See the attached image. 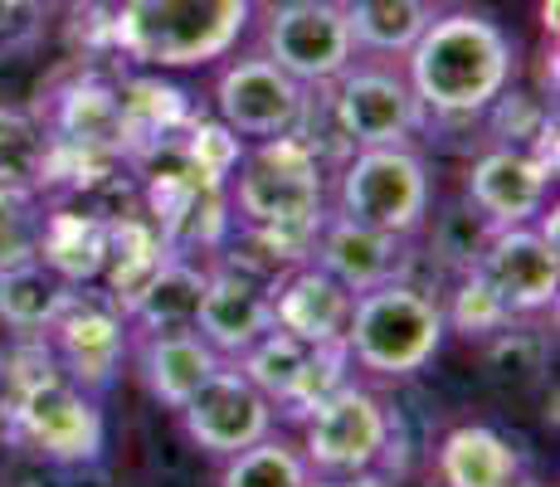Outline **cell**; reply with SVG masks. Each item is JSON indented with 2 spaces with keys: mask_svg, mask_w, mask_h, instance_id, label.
Listing matches in <instances>:
<instances>
[{
  "mask_svg": "<svg viewBox=\"0 0 560 487\" xmlns=\"http://www.w3.org/2000/svg\"><path fill=\"white\" fill-rule=\"evenodd\" d=\"M405 79L434 123H478L516 79V39L482 10H448L405 54Z\"/></svg>",
  "mask_w": 560,
  "mask_h": 487,
  "instance_id": "1",
  "label": "cell"
},
{
  "mask_svg": "<svg viewBox=\"0 0 560 487\" xmlns=\"http://www.w3.org/2000/svg\"><path fill=\"white\" fill-rule=\"evenodd\" d=\"M254 0H117L113 54L132 69H200L244 39Z\"/></svg>",
  "mask_w": 560,
  "mask_h": 487,
  "instance_id": "2",
  "label": "cell"
},
{
  "mask_svg": "<svg viewBox=\"0 0 560 487\" xmlns=\"http://www.w3.org/2000/svg\"><path fill=\"white\" fill-rule=\"evenodd\" d=\"M444 337L448 327L434 292L415 288L409 278H390L381 288L357 292L341 346L357 371L381 375V381H405L434 361Z\"/></svg>",
  "mask_w": 560,
  "mask_h": 487,
  "instance_id": "3",
  "label": "cell"
},
{
  "mask_svg": "<svg viewBox=\"0 0 560 487\" xmlns=\"http://www.w3.org/2000/svg\"><path fill=\"white\" fill-rule=\"evenodd\" d=\"M337 214L371 230H385L395 240H415L429 224V205H434V181L429 166L409 142L395 147H357L337 166Z\"/></svg>",
  "mask_w": 560,
  "mask_h": 487,
  "instance_id": "4",
  "label": "cell"
},
{
  "mask_svg": "<svg viewBox=\"0 0 560 487\" xmlns=\"http://www.w3.org/2000/svg\"><path fill=\"white\" fill-rule=\"evenodd\" d=\"M10 434H15V443H25L30 453H39L45 463L79 468V463L103 459L107 419L98 399L59 371L10 395Z\"/></svg>",
  "mask_w": 560,
  "mask_h": 487,
  "instance_id": "5",
  "label": "cell"
},
{
  "mask_svg": "<svg viewBox=\"0 0 560 487\" xmlns=\"http://www.w3.org/2000/svg\"><path fill=\"white\" fill-rule=\"evenodd\" d=\"M264 59L317 89L357 63V39L337 0H273L264 10Z\"/></svg>",
  "mask_w": 560,
  "mask_h": 487,
  "instance_id": "6",
  "label": "cell"
},
{
  "mask_svg": "<svg viewBox=\"0 0 560 487\" xmlns=\"http://www.w3.org/2000/svg\"><path fill=\"white\" fill-rule=\"evenodd\" d=\"M395 419L365 385L347 381L312 415H303V459L312 473H361L390 453Z\"/></svg>",
  "mask_w": 560,
  "mask_h": 487,
  "instance_id": "7",
  "label": "cell"
},
{
  "mask_svg": "<svg viewBox=\"0 0 560 487\" xmlns=\"http://www.w3.org/2000/svg\"><path fill=\"white\" fill-rule=\"evenodd\" d=\"M327 107L351 147L409 142L429 123V113L419 107L409 79L385 69V63H351L347 73H337L327 83Z\"/></svg>",
  "mask_w": 560,
  "mask_h": 487,
  "instance_id": "8",
  "label": "cell"
},
{
  "mask_svg": "<svg viewBox=\"0 0 560 487\" xmlns=\"http://www.w3.org/2000/svg\"><path fill=\"white\" fill-rule=\"evenodd\" d=\"M186 439L210 459H230V453L249 449L264 434H273V405L249 375L234 361H220V371L205 381L186 405L176 409Z\"/></svg>",
  "mask_w": 560,
  "mask_h": 487,
  "instance_id": "9",
  "label": "cell"
},
{
  "mask_svg": "<svg viewBox=\"0 0 560 487\" xmlns=\"http://www.w3.org/2000/svg\"><path fill=\"white\" fill-rule=\"evenodd\" d=\"M303 103L307 89L264 54L230 59L214 79V117L224 127H234L244 142H268V137L293 132L298 117H303Z\"/></svg>",
  "mask_w": 560,
  "mask_h": 487,
  "instance_id": "10",
  "label": "cell"
},
{
  "mask_svg": "<svg viewBox=\"0 0 560 487\" xmlns=\"http://www.w3.org/2000/svg\"><path fill=\"white\" fill-rule=\"evenodd\" d=\"M54 361L79 390L98 395L113 385L117 366L127 356V317L107 292H83L73 288L63 312L54 317V327L45 332Z\"/></svg>",
  "mask_w": 560,
  "mask_h": 487,
  "instance_id": "11",
  "label": "cell"
},
{
  "mask_svg": "<svg viewBox=\"0 0 560 487\" xmlns=\"http://www.w3.org/2000/svg\"><path fill=\"white\" fill-rule=\"evenodd\" d=\"M488 288L508 302V312L516 322L522 317H541L556 308L560 292V248L551 240L536 234V224H508V230H492L488 248H482L478 264Z\"/></svg>",
  "mask_w": 560,
  "mask_h": 487,
  "instance_id": "12",
  "label": "cell"
},
{
  "mask_svg": "<svg viewBox=\"0 0 560 487\" xmlns=\"http://www.w3.org/2000/svg\"><path fill=\"white\" fill-rule=\"evenodd\" d=\"M551 186H556V176L526 147L492 142L482 156H472L468 181H463V200L492 230H508V224H532L546 210V200H551Z\"/></svg>",
  "mask_w": 560,
  "mask_h": 487,
  "instance_id": "13",
  "label": "cell"
},
{
  "mask_svg": "<svg viewBox=\"0 0 560 487\" xmlns=\"http://www.w3.org/2000/svg\"><path fill=\"white\" fill-rule=\"evenodd\" d=\"M49 137L63 147H83V151H107V156L127 161V123H122V103H117V83L103 79L93 69H79L73 79L54 83L49 107H39Z\"/></svg>",
  "mask_w": 560,
  "mask_h": 487,
  "instance_id": "14",
  "label": "cell"
},
{
  "mask_svg": "<svg viewBox=\"0 0 560 487\" xmlns=\"http://www.w3.org/2000/svg\"><path fill=\"white\" fill-rule=\"evenodd\" d=\"M273 327V283L240 268L210 264V283H205L200 312H196V332L224 361H240L249 346Z\"/></svg>",
  "mask_w": 560,
  "mask_h": 487,
  "instance_id": "15",
  "label": "cell"
},
{
  "mask_svg": "<svg viewBox=\"0 0 560 487\" xmlns=\"http://www.w3.org/2000/svg\"><path fill=\"white\" fill-rule=\"evenodd\" d=\"M409 240H395L385 230H371V224H357L347 214H327L317 230V248H312V264L327 268L341 288L365 292L381 288L390 278H405L409 268Z\"/></svg>",
  "mask_w": 560,
  "mask_h": 487,
  "instance_id": "16",
  "label": "cell"
},
{
  "mask_svg": "<svg viewBox=\"0 0 560 487\" xmlns=\"http://www.w3.org/2000/svg\"><path fill=\"white\" fill-rule=\"evenodd\" d=\"M357 292L341 288L327 268L298 264L273 283V327L293 332L307 346H331L347 337V317Z\"/></svg>",
  "mask_w": 560,
  "mask_h": 487,
  "instance_id": "17",
  "label": "cell"
},
{
  "mask_svg": "<svg viewBox=\"0 0 560 487\" xmlns=\"http://www.w3.org/2000/svg\"><path fill=\"white\" fill-rule=\"evenodd\" d=\"M224 356L200 337L196 327H176V332H142L137 337V375L152 390L156 405L180 409L196 390L220 371Z\"/></svg>",
  "mask_w": 560,
  "mask_h": 487,
  "instance_id": "18",
  "label": "cell"
},
{
  "mask_svg": "<svg viewBox=\"0 0 560 487\" xmlns=\"http://www.w3.org/2000/svg\"><path fill=\"white\" fill-rule=\"evenodd\" d=\"M35 258L69 288H93L107 264V214L93 205H54L39 214Z\"/></svg>",
  "mask_w": 560,
  "mask_h": 487,
  "instance_id": "19",
  "label": "cell"
},
{
  "mask_svg": "<svg viewBox=\"0 0 560 487\" xmlns=\"http://www.w3.org/2000/svg\"><path fill=\"white\" fill-rule=\"evenodd\" d=\"M439 487H522V453L492 425H458L439 439Z\"/></svg>",
  "mask_w": 560,
  "mask_h": 487,
  "instance_id": "20",
  "label": "cell"
},
{
  "mask_svg": "<svg viewBox=\"0 0 560 487\" xmlns=\"http://www.w3.org/2000/svg\"><path fill=\"white\" fill-rule=\"evenodd\" d=\"M113 83H117V103H122V123H127V156L166 142V137H180L196 123L190 93L166 83L156 69H132Z\"/></svg>",
  "mask_w": 560,
  "mask_h": 487,
  "instance_id": "21",
  "label": "cell"
},
{
  "mask_svg": "<svg viewBox=\"0 0 560 487\" xmlns=\"http://www.w3.org/2000/svg\"><path fill=\"white\" fill-rule=\"evenodd\" d=\"M205 283H210V264L186 254H171L166 264L156 268V278L137 292V302L122 312L127 332H176V327H196V312L205 298Z\"/></svg>",
  "mask_w": 560,
  "mask_h": 487,
  "instance_id": "22",
  "label": "cell"
},
{
  "mask_svg": "<svg viewBox=\"0 0 560 487\" xmlns=\"http://www.w3.org/2000/svg\"><path fill=\"white\" fill-rule=\"evenodd\" d=\"M337 5L351 25L357 54H381V59H405L434 20V0H337Z\"/></svg>",
  "mask_w": 560,
  "mask_h": 487,
  "instance_id": "23",
  "label": "cell"
},
{
  "mask_svg": "<svg viewBox=\"0 0 560 487\" xmlns=\"http://www.w3.org/2000/svg\"><path fill=\"white\" fill-rule=\"evenodd\" d=\"M69 292L73 288L54 278L39 258L0 268V327H10L15 337H45L69 302Z\"/></svg>",
  "mask_w": 560,
  "mask_h": 487,
  "instance_id": "24",
  "label": "cell"
},
{
  "mask_svg": "<svg viewBox=\"0 0 560 487\" xmlns=\"http://www.w3.org/2000/svg\"><path fill=\"white\" fill-rule=\"evenodd\" d=\"M49 151H54V137L35 107L0 103V186L45 195Z\"/></svg>",
  "mask_w": 560,
  "mask_h": 487,
  "instance_id": "25",
  "label": "cell"
},
{
  "mask_svg": "<svg viewBox=\"0 0 560 487\" xmlns=\"http://www.w3.org/2000/svg\"><path fill=\"white\" fill-rule=\"evenodd\" d=\"M220 463H224L220 487H307L312 483L303 449L283 434H264L258 443L230 453V459H220Z\"/></svg>",
  "mask_w": 560,
  "mask_h": 487,
  "instance_id": "26",
  "label": "cell"
},
{
  "mask_svg": "<svg viewBox=\"0 0 560 487\" xmlns=\"http://www.w3.org/2000/svg\"><path fill=\"white\" fill-rule=\"evenodd\" d=\"M439 308H444V327L458 332L463 341H492V337H502V332L516 322L508 312V302L488 288V278H482L478 268L454 274L448 302H439Z\"/></svg>",
  "mask_w": 560,
  "mask_h": 487,
  "instance_id": "27",
  "label": "cell"
},
{
  "mask_svg": "<svg viewBox=\"0 0 560 487\" xmlns=\"http://www.w3.org/2000/svg\"><path fill=\"white\" fill-rule=\"evenodd\" d=\"M351 371H357V366H351V356H347V346H341V341L307 346V356H303V366H298V375H293V385H288L278 415H288V419L312 415L322 399L337 395V390L351 381Z\"/></svg>",
  "mask_w": 560,
  "mask_h": 487,
  "instance_id": "28",
  "label": "cell"
},
{
  "mask_svg": "<svg viewBox=\"0 0 560 487\" xmlns=\"http://www.w3.org/2000/svg\"><path fill=\"white\" fill-rule=\"evenodd\" d=\"M180 151H186V166L196 171V176L205 181V186H224L230 190V176L240 171L244 161V137L234 132V127H224L220 117H200L180 132Z\"/></svg>",
  "mask_w": 560,
  "mask_h": 487,
  "instance_id": "29",
  "label": "cell"
},
{
  "mask_svg": "<svg viewBox=\"0 0 560 487\" xmlns=\"http://www.w3.org/2000/svg\"><path fill=\"white\" fill-rule=\"evenodd\" d=\"M303 356H307V341H298L293 332H283V327H268L234 366H240V371L264 390L268 405H273V415H278V405H283V395H288V385H293Z\"/></svg>",
  "mask_w": 560,
  "mask_h": 487,
  "instance_id": "30",
  "label": "cell"
},
{
  "mask_svg": "<svg viewBox=\"0 0 560 487\" xmlns=\"http://www.w3.org/2000/svg\"><path fill=\"white\" fill-rule=\"evenodd\" d=\"M488 240H492V224L482 220L468 200H458L454 210H444L434 220V258L444 268H454V274H468V268L482 258Z\"/></svg>",
  "mask_w": 560,
  "mask_h": 487,
  "instance_id": "31",
  "label": "cell"
},
{
  "mask_svg": "<svg viewBox=\"0 0 560 487\" xmlns=\"http://www.w3.org/2000/svg\"><path fill=\"white\" fill-rule=\"evenodd\" d=\"M39 195L0 186V268H15L35 258L39 244Z\"/></svg>",
  "mask_w": 560,
  "mask_h": 487,
  "instance_id": "32",
  "label": "cell"
},
{
  "mask_svg": "<svg viewBox=\"0 0 560 487\" xmlns=\"http://www.w3.org/2000/svg\"><path fill=\"white\" fill-rule=\"evenodd\" d=\"M488 127H492V142L498 147H532V137L541 132L546 123H551V107H546V97L536 93H522V89H508L502 97H492L488 113Z\"/></svg>",
  "mask_w": 560,
  "mask_h": 487,
  "instance_id": "33",
  "label": "cell"
},
{
  "mask_svg": "<svg viewBox=\"0 0 560 487\" xmlns=\"http://www.w3.org/2000/svg\"><path fill=\"white\" fill-rule=\"evenodd\" d=\"M49 10L39 0H0V63L45 45Z\"/></svg>",
  "mask_w": 560,
  "mask_h": 487,
  "instance_id": "34",
  "label": "cell"
},
{
  "mask_svg": "<svg viewBox=\"0 0 560 487\" xmlns=\"http://www.w3.org/2000/svg\"><path fill=\"white\" fill-rule=\"evenodd\" d=\"M69 45L83 49V59H98L107 49L113 54V5H103V0H79V5H69Z\"/></svg>",
  "mask_w": 560,
  "mask_h": 487,
  "instance_id": "35",
  "label": "cell"
},
{
  "mask_svg": "<svg viewBox=\"0 0 560 487\" xmlns=\"http://www.w3.org/2000/svg\"><path fill=\"white\" fill-rule=\"evenodd\" d=\"M307 487H395V483L375 468H361V473H312Z\"/></svg>",
  "mask_w": 560,
  "mask_h": 487,
  "instance_id": "36",
  "label": "cell"
},
{
  "mask_svg": "<svg viewBox=\"0 0 560 487\" xmlns=\"http://www.w3.org/2000/svg\"><path fill=\"white\" fill-rule=\"evenodd\" d=\"M541 30L556 39V30H560V20H556V0H541Z\"/></svg>",
  "mask_w": 560,
  "mask_h": 487,
  "instance_id": "37",
  "label": "cell"
},
{
  "mask_svg": "<svg viewBox=\"0 0 560 487\" xmlns=\"http://www.w3.org/2000/svg\"><path fill=\"white\" fill-rule=\"evenodd\" d=\"M45 10H69V5H79V0H39Z\"/></svg>",
  "mask_w": 560,
  "mask_h": 487,
  "instance_id": "38",
  "label": "cell"
}]
</instances>
